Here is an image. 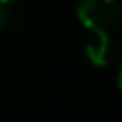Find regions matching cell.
<instances>
[{"mask_svg":"<svg viewBox=\"0 0 122 122\" xmlns=\"http://www.w3.org/2000/svg\"><path fill=\"white\" fill-rule=\"evenodd\" d=\"M118 88L122 91V68H120V72H118Z\"/></svg>","mask_w":122,"mask_h":122,"instance_id":"cell-4","label":"cell"},{"mask_svg":"<svg viewBox=\"0 0 122 122\" xmlns=\"http://www.w3.org/2000/svg\"><path fill=\"white\" fill-rule=\"evenodd\" d=\"M91 36L86 41V57L95 66H106L111 59V36L106 30H88Z\"/></svg>","mask_w":122,"mask_h":122,"instance_id":"cell-2","label":"cell"},{"mask_svg":"<svg viewBox=\"0 0 122 122\" xmlns=\"http://www.w3.org/2000/svg\"><path fill=\"white\" fill-rule=\"evenodd\" d=\"M77 18L86 30H106L122 18V0H79Z\"/></svg>","mask_w":122,"mask_h":122,"instance_id":"cell-1","label":"cell"},{"mask_svg":"<svg viewBox=\"0 0 122 122\" xmlns=\"http://www.w3.org/2000/svg\"><path fill=\"white\" fill-rule=\"evenodd\" d=\"M2 5H11V2H18V0H0Z\"/></svg>","mask_w":122,"mask_h":122,"instance_id":"cell-5","label":"cell"},{"mask_svg":"<svg viewBox=\"0 0 122 122\" xmlns=\"http://www.w3.org/2000/svg\"><path fill=\"white\" fill-rule=\"evenodd\" d=\"M5 23H7V7L0 2V30L5 27Z\"/></svg>","mask_w":122,"mask_h":122,"instance_id":"cell-3","label":"cell"}]
</instances>
